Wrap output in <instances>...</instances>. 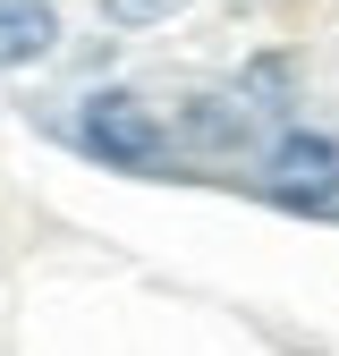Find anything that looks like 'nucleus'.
<instances>
[{
	"mask_svg": "<svg viewBox=\"0 0 339 356\" xmlns=\"http://www.w3.org/2000/svg\"><path fill=\"white\" fill-rule=\"evenodd\" d=\"M76 136H85V153H94V161L144 178V170H161L170 127H161V111L136 102V94H94V102H85V119H76Z\"/></svg>",
	"mask_w": 339,
	"mask_h": 356,
	"instance_id": "nucleus-1",
	"label": "nucleus"
},
{
	"mask_svg": "<svg viewBox=\"0 0 339 356\" xmlns=\"http://www.w3.org/2000/svg\"><path fill=\"white\" fill-rule=\"evenodd\" d=\"M60 42V17L42 0H0V68H34Z\"/></svg>",
	"mask_w": 339,
	"mask_h": 356,
	"instance_id": "nucleus-3",
	"label": "nucleus"
},
{
	"mask_svg": "<svg viewBox=\"0 0 339 356\" xmlns=\"http://www.w3.org/2000/svg\"><path fill=\"white\" fill-rule=\"evenodd\" d=\"M195 136H204V145L246 136V102H195Z\"/></svg>",
	"mask_w": 339,
	"mask_h": 356,
	"instance_id": "nucleus-4",
	"label": "nucleus"
},
{
	"mask_svg": "<svg viewBox=\"0 0 339 356\" xmlns=\"http://www.w3.org/2000/svg\"><path fill=\"white\" fill-rule=\"evenodd\" d=\"M272 195H280V204H331V195H339V145L288 127V136L272 145Z\"/></svg>",
	"mask_w": 339,
	"mask_h": 356,
	"instance_id": "nucleus-2",
	"label": "nucleus"
}]
</instances>
